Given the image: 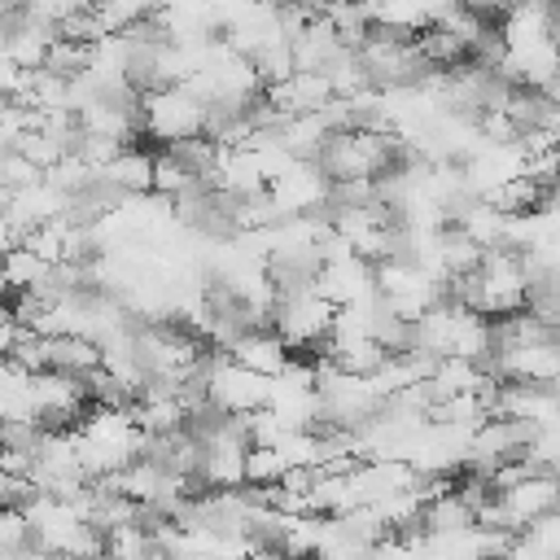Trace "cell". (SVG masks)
I'll list each match as a JSON object with an SVG mask.
<instances>
[{"label": "cell", "instance_id": "obj_3", "mask_svg": "<svg viewBox=\"0 0 560 560\" xmlns=\"http://www.w3.org/2000/svg\"><path fill=\"white\" fill-rule=\"evenodd\" d=\"M206 389H210V402L223 407L228 416H241V411H254V407H267V394H271V376L245 368L241 359H232L223 346H210L206 354Z\"/></svg>", "mask_w": 560, "mask_h": 560}, {"label": "cell", "instance_id": "obj_1", "mask_svg": "<svg viewBox=\"0 0 560 560\" xmlns=\"http://www.w3.org/2000/svg\"><path fill=\"white\" fill-rule=\"evenodd\" d=\"M140 114H144V140H153L158 149L206 131V101L188 83H166V88L140 92Z\"/></svg>", "mask_w": 560, "mask_h": 560}, {"label": "cell", "instance_id": "obj_2", "mask_svg": "<svg viewBox=\"0 0 560 560\" xmlns=\"http://www.w3.org/2000/svg\"><path fill=\"white\" fill-rule=\"evenodd\" d=\"M337 319V306L319 289H298V293H276L271 306V328L293 346V354H311L328 341Z\"/></svg>", "mask_w": 560, "mask_h": 560}, {"label": "cell", "instance_id": "obj_11", "mask_svg": "<svg viewBox=\"0 0 560 560\" xmlns=\"http://www.w3.org/2000/svg\"><path fill=\"white\" fill-rule=\"evenodd\" d=\"M92 52H96V39H74V35H52L48 44V57H44V70L61 74V79H79L88 66H92Z\"/></svg>", "mask_w": 560, "mask_h": 560}, {"label": "cell", "instance_id": "obj_4", "mask_svg": "<svg viewBox=\"0 0 560 560\" xmlns=\"http://www.w3.org/2000/svg\"><path fill=\"white\" fill-rule=\"evenodd\" d=\"M267 192L276 197L280 214H319L328 206V192H332V179L324 175V166L315 158H298L280 179L267 184Z\"/></svg>", "mask_w": 560, "mask_h": 560}, {"label": "cell", "instance_id": "obj_9", "mask_svg": "<svg viewBox=\"0 0 560 560\" xmlns=\"http://www.w3.org/2000/svg\"><path fill=\"white\" fill-rule=\"evenodd\" d=\"M332 131H337L332 118H328L324 109H315V114H293V118H284L280 140L289 144L293 158H319V149H324V140H328Z\"/></svg>", "mask_w": 560, "mask_h": 560}, {"label": "cell", "instance_id": "obj_17", "mask_svg": "<svg viewBox=\"0 0 560 560\" xmlns=\"http://www.w3.org/2000/svg\"><path fill=\"white\" fill-rule=\"evenodd\" d=\"M0 451H4V420H0Z\"/></svg>", "mask_w": 560, "mask_h": 560}, {"label": "cell", "instance_id": "obj_15", "mask_svg": "<svg viewBox=\"0 0 560 560\" xmlns=\"http://www.w3.org/2000/svg\"><path fill=\"white\" fill-rule=\"evenodd\" d=\"M459 4H468L472 13H481V18H490V22H499L516 0H459Z\"/></svg>", "mask_w": 560, "mask_h": 560}, {"label": "cell", "instance_id": "obj_5", "mask_svg": "<svg viewBox=\"0 0 560 560\" xmlns=\"http://www.w3.org/2000/svg\"><path fill=\"white\" fill-rule=\"evenodd\" d=\"M267 96L293 118V114H315V109H324L337 92H332V79H328L324 70H293V74L267 83Z\"/></svg>", "mask_w": 560, "mask_h": 560}, {"label": "cell", "instance_id": "obj_8", "mask_svg": "<svg viewBox=\"0 0 560 560\" xmlns=\"http://www.w3.org/2000/svg\"><path fill=\"white\" fill-rule=\"evenodd\" d=\"M153 158H158V149H144V144L136 140V144H122V149L101 166V175H105L114 188H122V192H149V188H153Z\"/></svg>", "mask_w": 560, "mask_h": 560}, {"label": "cell", "instance_id": "obj_14", "mask_svg": "<svg viewBox=\"0 0 560 560\" xmlns=\"http://www.w3.org/2000/svg\"><path fill=\"white\" fill-rule=\"evenodd\" d=\"M201 175H192L171 149H158V158H153V192H162V197H179V192H188L192 184H197Z\"/></svg>", "mask_w": 560, "mask_h": 560}, {"label": "cell", "instance_id": "obj_16", "mask_svg": "<svg viewBox=\"0 0 560 560\" xmlns=\"http://www.w3.org/2000/svg\"><path fill=\"white\" fill-rule=\"evenodd\" d=\"M276 4H311V9H324V0H276Z\"/></svg>", "mask_w": 560, "mask_h": 560}, {"label": "cell", "instance_id": "obj_13", "mask_svg": "<svg viewBox=\"0 0 560 560\" xmlns=\"http://www.w3.org/2000/svg\"><path fill=\"white\" fill-rule=\"evenodd\" d=\"M284 468H289V459L276 442H249V451H245V481L249 486H276L284 477Z\"/></svg>", "mask_w": 560, "mask_h": 560}, {"label": "cell", "instance_id": "obj_12", "mask_svg": "<svg viewBox=\"0 0 560 560\" xmlns=\"http://www.w3.org/2000/svg\"><path fill=\"white\" fill-rule=\"evenodd\" d=\"M0 267H4V280H9V293H22V289H35L44 276H48V258H39L26 241H18V245H9L4 254H0Z\"/></svg>", "mask_w": 560, "mask_h": 560}, {"label": "cell", "instance_id": "obj_10", "mask_svg": "<svg viewBox=\"0 0 560 560\" xmlns=\"http://www.w3.org/2000/svg\"><path fill=\"white\" fill-rule=\"evenodd\" d=\"M420 521H424V529H433V534L468 529V525H477V508L451 486V490H442L438 499H429V503L420 508Z\"/></svg>", "mask_w": 560, "mask_h": 560}, {"label": "cell", "instance_id": "obj_7", "mask_svg": "<svg viewBox=\"0 0 560 560\" xmlns=\"http://www.w3.org/2000/svg\"><path fill=\"white\" fill-rule=\"evenodd\" d=\"M105 363V350L96 337L88 332H48V368L70 372V376H88Z\"/></svg>", "mask_w": 560, "mask_h": 560}, {"label": "cell", "instance_id": "obj_6", "mask_svg": "<svg viewBox=\"0 0 560 560\" xmlns=\"http://www.w3.org/2000/svg\"><path fill=\"white\" fill-rule=\"evenodd\" d=\"M228 354L241 359L245 368L262 372V376H276V372H284V363L293 359V346H289L271 324H258V328H245V332L228 346Z\"/></svg>", "mask_w": 560, "mask_h": 560}]
</instances>
